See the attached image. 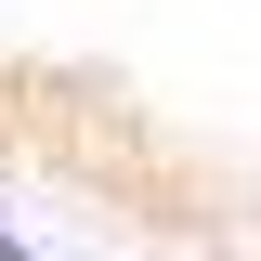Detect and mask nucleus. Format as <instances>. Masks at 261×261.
<instances>
[{
  "label": "nucleus",
  "mask_w": 261,
  "mask_h": 261,
  "mask_svg": "<svg viewBox=\"0 0 261 261\" xmlns=\"http://www.w3.org/2000/svg\"><path fill=\"white\" fill-rule=\"evenodd\" d=\"M0 261H39V235H13V222H0Z\"/></svg>",
  "instance_id": "f257e3e1"
},
{
  "label": "nucleus",
  "mask_w": 261,
  "mask_h": 261,
  "mask_svg": "<svg viewBox=\"0 0 261 261\" xmlns=\"http://www.w3.org/2000/svg\"><path fill=\"white\" fill-rule=\"evenodd\" d=\"M248 261H261V248H248Z\"/></svg>",
  "instance_id": "f03ea898"
}]
</instances>
